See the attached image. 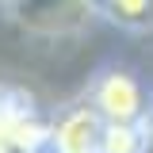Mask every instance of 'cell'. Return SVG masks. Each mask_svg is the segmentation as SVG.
Instances as JSON below:
<instances>
[{
    "label": "cell",
    "instance_id": "cell-4",
    "mask_svg": "<svg viewBox=\"0 0 153 153\" xmlns=\"http://www.w3.org/2000/svg\"><path fill=\"white\" fill-rule=\"evenodd\" d=\"M100 134H103V119L88 107V100L73 103L50 119L46 153H100Z\"/></svg>",
    "mask_w": 153,
    "mask_h": 153
},
{
    "label": "cell",
    "instance_id": "cell-5",
    "mask_svg": "<svg viewBox=\"0 0 153 153\" xmlns=\"http://www.w3.org/2000/svg\"><path fill=\"white\" fill-rule=\"evenodd\" d=\"M92 16H103L126 31H146L153 27V0H92Z\"/></svg>",
    "mask_w": 153,
    "mask_h": 153
},
{
    "label": "cell",
    "instance_id": "cell-6",
    "mask_svg": "<svg viewBox=\"0 0 153 153\" xmlns=\"http://www.w3.org/2000/svg\"><path fill=\"white\" fill-rule=\"evenodd\" d=\"M100 153H142V123H103Z\"/></svg>",
    "mask_w": 153,
    "mask_h": 153
},
{
    "label": "cell",
    "instance_id": "cell-10",
    "mask_svg": "<svg viewBox=\"0 0 153 153\" xmlns=\"http://www.w3.org/2000/svg\"><path fill=\"white\" fill-rule=\"evenodd\" d=\"M42 153H46V149H42Z\"/></svg>",
    "mask_w": 153,
    "mask_h": 153
},
{
    "label": "cell",
    "instance_id": "cell-7",
    "mask_svg": "<svg viewBox=\"0 0 153 153\" xmlns=\"http://www.w3.org/2000/svg\"><path fill=\"white\" fill-rule=\"evenodd\" d=\"M142 153H153V119H142Z\"/></svg>",
    "mask_w": 153,
    "mask_h": 153
},
{
    "label": "cell",
    "instance_id": "cell-1",
    "mask_svg": "<svg viewBox=\"0 0 153 153\" xmlns=\"http://www.w3.org/2000/svg\"><path fill=\"white\" fill-rule=\"evenodd\" d=\"M50 142V119L35 96L0 80V153H42Z\"/></svg>",
    "mask_w": 153,
    "mask_h": 153
},
{
    "label": "cell",
    "instance_id": "cell-3",
    "mask_svg": "<svg viewBox=\"0 0 153 153\" xmlns=\"http://www.w3.org/2000/svg\"><path fill=\"white\" fill-rule=\"evenodd\" d=\"M4 8L35 35H69L92 16V0H4Z\"/></svg>",
    "mask_w": 153,
    "mask_h": 153
},
{
    "label": "cell",
    "instance_id": "cell-2",
    "mask_svg": "<svg viewBox=\"0 0 153 153\" xmlns=\"http://www.w3.org/2000/svg\"><path fill=\"white\" fill-rule=\"evenodd\" d=\"M88 107H92L103 123H142L149 107H146V92L126 69H107L96 76L92 92H88Z\"/></svg>",
    "mask_w": 153,
    "mask_h": 153
},
{
    "label": "cell",
    "instance_id": "cell-8",
    "mask_svg": "<svg viewBox=\"0 0 153 153\" xmlns=\"http://www.w3.org/2000/svg\"><path fill=\"white\" fill-rule=\"evenodd\" d=\"M149 119H153V107H149Z\"/></svg>",
    "mask_w": 153,
    "mask_h": 153
},
{
    "label": "cell",
    "instance_id": "cell-9",
    "mask_svg": "<svg viewBox=\"0 0 153 153\" xmlns=\"http://www.w3.org/2000/svg\"><path fill=\"white\" fill-rule=\"evenodd\" d=\"M0 4H4V0H0Z\"/></svg>",
    "mask_w": 153,
    "mask_h": 153
}]
</instances>
